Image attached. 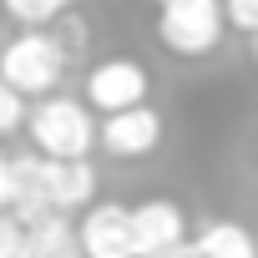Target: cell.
Returning <instances> with one entry per match:
<instances>
[{
  "instance_id": "cell-1",
  "label": "cell",
  "mask_w": 258,
  "mask_h": 258,
  "mask_svg": "<svg viewBox=\"0 0 258 258\" xmlns=\"http://www.w3.org/2000/svg\"><path fill=\"white\" fill-rule=\"evenodd\" d=\"M26 126H31L36 157H51V162H86V152L96 147V132H101L91 106L76 101V96H46V101H36L31 116H26Z\"/></svg>"
},
{
  "instance_id": "cell-2",
  "label": "cell",
  "mask_w": 258,
  "mask_h": 258,
  "mask_svg": "<svg viewBox=\"0 0 258 258\" xmlns=\"http://www.w3.org/2000/svg\"><path fill=\"white\" fill-rule=\"evenodd\" d=\"M66 46L56 41V31H21L6 51H0V81L21 96H56L61 76H66Z\"/></svg>"
},
{
  "instance_id": "cell-3",
  "label": "cell",
  "mask_w": 258,
  "mask_h": 258,
  "mask_svg": "<svg viewBox=\"0 0 258 258\" xmlns=\"http://www.w3.org/2000/svg\"><path fill=\"white\" fill-rule=\"evenodd\" d=\"M228 16H223V0H167L157 6V41L172 56H208L223 46Z\"/></svg>"
},
{
  "instance_id": "cell-4",
  "label": "cell",
  "mask_w": 258,
  "mask_h": 258,
  "mask_svg": "<svg viewBox=\"0 0 258 258\" xmlns=\"http://www.w3.org/2000/svg\"><path fill=\"white\" fill-rule=\"evenodd\" d=\"M147 91H152V76L142 61L132 56H106L86 71V106L101 111V116H116V111H132V106H147Z\"/></svg>"
},
{
  "instance_id": "cell-5",
  "label": "cell",
  "mask_w": 258,
  "mask_h": 258,
  "mask_svg": "<svg viewBox=\"0 0 258 258\" xmlns=\"http://www.w3.org/2000/svg\"><path fill=\"white\" fill-rule=\"evenodd\" d=\"M76 238L86 258H137L132 208H121V203H91L86 218L76 223Z\"/></svg>"
},
{
  "instance_id": "cell-6",
  "label": "cell",
  "mask_w": 258,
  "mask_h": 258,
  "mask_svg": "<svg viewBox=\"0 0 258 258\" xmlns=\"http://www.w3.org/2000/svg\"><path fill=\"white\" fill-rule=\"evenodd\" d=\"M132 238H137V258H162L187 248V218L172 198H147L132 208Z\"/></svg>"
},
{
  "instance_id": "cell-7",
  "label": "cell",
  "mask_w": 258,
  "mask_h": 258,
  "mask_svg": "<svg viewBox=\"0 0 258 258\" xmlns=\"http://www.w3.org/2000/svg\"><path fill=\"white\" fill-rule=\"evenodd\" d=\"M96 142L111 152V157H147L157 142H162V116L152 106H132V111H116L101 121Z\"/></svg>"
},
{
  "instance_id": "cell-8",
  "label": "cell",
  "mask_w": 258,
  "mask_h": 258,
  "mask_svg": "<svg viewBox=\"0 0 258 258\" xmlns=\"http://www.w3.org/2000/svg\"><path fill=\"white\" fill-rule=\"evenodd\" d=\"M41 177H46L51 213H76V208H91V198H96V167L91 162H51L46 157Z\"/></svg>"
},
{
  "instance_id": "cell-9",
  "label": "cell",
  "mask_w": 258,
  "mask_h": 258,
  "mask_svg": "<svg viewBox=\"0 0 258 258\" xmlns=\"http://www.w3.org/2000/svg\"><path fill=\"white\" fill-rule=\"evenodd\" d=\"M26 258H86V253H81V238H76L71 218L51 213V218L26 228Z\"/></svg>"
},
{
  "instance_id": "cell-10",
  "label": "cell",
  "mask_w": 258,
  "mask_h": 258,
  "mask_svg": "<svg viewBox=\"0 0 258 258\" xmlns=\"http://www.w3.org/2000/svg\"><path fill=\"white\" fill-rule=\"evenodd\" d=\"M192 258H258V243H253V233L243 223L218 218L192 238Z\"/></svg>"
},
{
  "instance_id": "cell-11",
  "label": "cell",
  "mask_w": 258,
  "mask_h": 258,
  "mask_svg": "<svg viewBox=\"0 0 258 258\" xmlns=\"http://www.w3.org/2000/svg\"><path fill=\"white\" fill-rule=\"evenodd\" d=\"M6 6V16L11 21H21L26 31H46V26H56L76 0H0Z\"/></svg>"
},
{
  "instance_id": "cell-12",
  "label": "cell",
  "mask_w": 258,
  "mask_h": 258,
  "mask_svg": "<svg viewBox=\"0 0 258 258\" xmlns=\"http://www.w3.org/2000/svg\"><path fill=\"white\" fill-rule=\"evenodd\" d=\"M26 96L21 91H11L6 81H0V137H11V132H21V126H26Z\"/></svg>"
},
{
  "instance_id": "cell-13",
  "label": "cell",
  "mask_w": 258,
  "mask_h": 258,
  "mask_svg": "<svg viewBox=\"0 0 258 258\" xmlns=\"http://www.w3.org/2000/svg\"><path fill=\"white\" fill-rule=\"evenodd\" d=\"M0 258H26V223L16 213H0Z\"/></svg>"
},
{
  "instance_id": "cell-14",
  "label": "cell",
  "mask_w": 258,
  "mask_h": 258,
  "mask_svg": "<svg viewBox=\"0 0 258 258\" xmlns=\"http://www.w3.org/2000/svg\"><path fill=\"white\" fill-rule=\"evenodd\" d=\"M223 16H228L233 31L258 36V0H223Z\"/></svg>"
},
{
  "instance_id": "cell-15",
  "label": "cell",
  "mask_w": 258,
  "mask_h": 258,
  "mask_svg": "<svg viewBox=\"0 0 258 258\" xmlns=\"http://www.w3.org/2000/svg\"><path fill=\"white\" fill-rule=\"evenodd\" d=\"M11 203H16V167L0 152V213H11Z\"/></svg>"
},
{
  "instance_id": "cell-16",
  "label": "cell",
  "mask_w": 258,
  "mask_h": 258,
  "mask_svg": "<svg viewBox=\"0 0 258 258\" xmlns=\"http://www.w3.org/2000/svg\"><path fill=\"white\" fill-rule=\"evenodd\" d=\"M162 258H192V248H177V253H162Z\"/></svg>"
},
{
  "instance_id": "cell-17",
  "label": "cell",
  "mask_w": 258,
  "mask_h": 258,
  "mask_svg": "<svg viewBox=\"0 0 258 258\" xmlns=\"http://www.w3.org/2000/svg\"><path fill=\"white\" fill-rule=\"evenodd\" d=\"M253 66H258V36H253Z\"/></svg>"
},
{
  "instance_id": "cell-18",
  "label": "cell",
  "mask_w": 258,
  "mask_h": 258,
  "mask_svg": "<svg viewBox=\"0 0 258 258\" xmlns=\"http://www.w3.org/2000/svg\"><path fill=\"white\" fill-rule=\"evenodd\" d=\"M157 6H167V0H157Z\"/></svg>"
}]
</instances>
